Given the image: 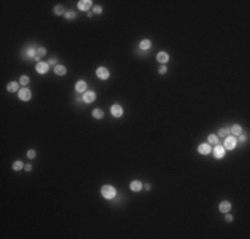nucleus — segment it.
Segmentation results:
<instances>
[{
	"instance_id": "obj_1",
	"label": "nucleus",
	"mask_w": 250,
	"mask_h": 239,
	"mask_svg": "<svg viewBox=\"0 0 250 239\" xmlns=\"http://www.w3.org/2000/svg\"><path fill=\"white\" fill-rule=\"evenodd\" d=\"M116 194H117V191H116V189L113 187V186L110 185H105L101 187V195H103L104 198L106 199H112L116 197Z\"/></svg>"
},
{
	"instance_id": "obj_2",
	"label": "nucleus",
	"mask_w": 250,
	"mask_h": 239,
	"mask_svg": "<svg viewBox=\"0 0 250 239\" xmlns=\"http://www.w3.org/2000/svg\"><path fill=\"white\" fill-rule=\"evenodd\" d=\"M31 97H32V93H31V90H29V89L22 88L19 90V98L22 101H29V100H31Z\"/></svg>"
},
{
	"instance_id": "obj_3",
	"label": "nucleus",
	"mask_w": 250,
	"mask_h": 239,
	"mask_svg": "<svg viewBox=\"0 0 250 239\" xmlns=\"http://www.w3.org/2000/svg\"><path fill=\"white\" fill-rule=\"evenodd\" d=\"M96 76L101 80H106L109 77V70L106 69V68H104V66H100V68H97V70H96Z\"/></svg>"
},
{
	"instance_id": "obj_4",
	"label": "nucleus",
	"mask_w": 250,
	"mask_h": 239,
	"mask_svg": "<svg viewBox=\"0 0 250 239\" xmlns=\"http://www.w3.org/2000/svg\"><path fill=\"white\" fill-rule=\"evenodd\" d=\"M213 154H214V157L216 158H222L224 157V155H225V148H224V146H222V145H216V148L213 149Z\"/></svg>"
},
{
	"instance_id": "obj_5",
	"label": "nucleus",
	"mask_w": 250,
	"mask_h": 239,
	"mask_svg": "<svg viewBox=\"0 0 250 239\" xmlns=\"http://www.w3.org/2000/svg\"><path fill=\"white\" fill-rule=\"evenodd\" d=\"M110 113H112L113 117L119 118V117L122 116V113H124V112H122V108L120 106V105L115 104V105H112V106H110Z\"/></svg>"
},
{
	"instance_id": "obj_6",
	"label": "nucleus",
	"mask_w": 250,
	"mask_h": 239,
	"mask_svg": "<svg viewBox=\"0 0 250 239\" xmlns=\"http://www.w3.org/2000/svg\"><path fill=\"white\" fill-rule=\"evenodd\" d=\"M235 144H237V140L234 137H226L225 140V146L224 148L228 149V150H233L235 148Z\"/></svg>"
},
{
	"instance_id": "obj_7",
	"label": "nucleus",
	"mask_w": 250,
	"mask_h": 239,
	"mask_svg": "<svg viewBox=\"0 0 250 239\" xmlns=\"http://www.w3.org/2000/svg\"><path fill=\"white\" fill-rule=\"evenodd\" d=\"M77 7H78V10L80 11H88L92 7V1L91 0H80Z\"/></svg>"
},
{
	"instance_id": "obj_8",
	"label": "nucleus",
	"mask_w": 250,
	"mask_h": 239,
	"mask_svg": "<svg viewBox=\"0 0 250 239\" xmlns=\"http://www.w3.org/2000/svg\"><path fill=\"white\" fill-rule=\"evenodd\" d=\"M83 100H84L87 104L93 102V101L96 100V93H94V92H85L84 96H83Z\"/></svg>"
},
{
	"instance_id": "obj_9",
	"label": "nucleus",
	"mask_w": 250,
	"mask_h": 239,
	"mask_svg": "<svg viewBox=\"0 0 250 239\" xmlns=\"http://www.w3.org/2000/svg\"><path fill=\"white\" fill-rule=\"evenodd\" d=\"M197 150L200 151L201 154H209L210 151H212V146L209 144H201Z\"/></svg>"
},
{
	"instance_id": "obj_10",
	"label": "nucleus",
	"mask_w": 250,
	"mask_h": 239,
	"mask_svg": "<svg viewBox=\"0 0 250 239\" xmlns=\"http://www.w3.org/2000/svg\"><path fill=\"white\" fill-rule=\"evenodd\" d=\"M230 209H231V203L230 202H228V201H224V202H221L219 203V211L221 213H229L230 211Z\"/></svg>"
},
{
	"instance_id": "obj_11",
	"label": "nucleus",
	"mask_w": 250,
	"mask_h": 239,
	"mask_svg": "<svg viewBox=\"0 0 250 239\" xmlns=\"http://www.w3.org/2000/svg\"><path fill=\"white\" fill-rule=\"evenodd\" d=\"M48 65H49L48 63H38V65H36V70H38L39 73H47L48 68H49Z\"/></svg>"
},
{
	"instance_id": "obj_12",
	"label": "nucleus",
	"mask_w": 250,
	"mask_h": 239,
	"mask_svg": "<svg viewBox=\"0 0 250 239\" xmlns=\"http://www.w3.org/2000/svg\"><path fill=\"white\" fill-rule=\"evenodd\" d=\"M157 61L161 64H165L169 61V55L166 53V52H160L158 55H157Z\"/></svg>"
},
{
	"instance_id": "obj_13",
	"label": "nucleus",
	"mask_w": 250,
	"mask_h": 239,
	"mask_svg": "<svg viewBox=\"0 0 250 239\" xmlns=\"http://www.w3.org/2000/svg\"><path fill=\"white\" fill-rule=\"evenodd\" d=\"M76 92H78V93H83V92H85V89H87V82L83 81V80H80V81L76 82Z\"/></svg>"
},
{
	"instance_id": "obj_14",
	"label": "nucleus",
	"mask_w": 250,
	"mask_h": 239,
	"mask_svg": "<svg viewBox=\"0 0 250 239\" xmlns=\"http://www.w3.org/2000/svg\"><path fill=\"white\" fill-rule=\"evenodd\" d=\"M142 189V183L140 181H132L131 182V190L132 191H140Z\"/></svg>"
},
{
	"instance_id": "obj_15",
	"label": "nucleus",
	"mask_w": 250,
	"mask_h": 239,
	"mask_svg": "<svg viewBox=\"0 0 250 239\" xmlns=\"http://www.w3.org/2000/svg\"><path fill=\"white\" fill-rule=\"evenodd\" d=\"M45 52H47L45 48H43V47L38 48V49H36V56H35V60H36V61H40L41 57L45 56Z\"/></svg>"
},
{
	"instance_id": "obj_16",
	"label": "nucleus",
	"mask_w": 250,
	"mask_h": 239,
	"mask_svg": "<svg viewBox=\"0 0 250 239\" xmlns=\"http://www.w3.org/2000/svg\"><path fill=\"white\" fill-rule=\"evenodd\" d=\"M17 89H19V82H16V81H12V82H10V84L7 85V90L11 92V93L16 92Z\"/></svg>"
},
{
	"instance_id": "obj_17",
	"label": "nucleus",
	"mask_w": 250,
	"mask_h": 239,
	"mask_svg": "<svg viewBox=\"0 0 250 239\" xmlns=\"http://www.w3.org/2000/svg\"><path fill=\"white\" fill-rule=\"evenodd\" d=\"M55 73L57 76H64L67 73V68L64 65H56L55 66Z\"/></svg>"
},
{
	"instance_id": "obj_18",
	"label": "nucleus",
	"mask_w": 250,
	"mask_h": 239,
	"mask_svg": "<svg viewBox=\"0 0 250 239\" xmlns=\"http://www.w3.org/2000/svg\"><path fill=\"white\" fill-rule=\"evenodd\" d=\"M230 133H231V134H234V135H240L241 133H242V128H241V126L238 125V124H235V125L231 126Z\"/></svg>"
},
{
	"instance_id": "obj_19",
	"label": "nucleus",
	"mask_w": 250,
	"mask_h": 239,
	"mask_svg": "<svg viewBox=\"0 0 250 239\" xmlns=\"http://www.w3.org/2000/svg\"><path fill=\"white\" fill-rule=\"evenodd\" d=\"M208 141H209V145H218V135L209 134L208 135Z\"/></svg>"
},
{
	"instance_id": "obj_20",
	"label": "nucleus",
	"mask_w": 250,
	"mask_h": 239,
	"mask_svg": "<svg viewBox=\"0 0 250 239\" xmlns=\"http://www.w3.org/2000/svg\"><path fill=\"white\" fill-rule=\"evenodd\" d=\"M92 116H93L96 119H101L104 117V112L101 109H94L93 112H92Z\"/></svg>"
},
{
	"instance_id": "obj_21",
	"label": "nucleus",
	"mask_w": 250,
	"mask_h": 239,
	"mask_svg": "<svg viewBox=\"0 0 250 239\" xmlns=\"http://www.w3.org/2000/svg\"><path fill=\"white\" fill-rule=\"evenodd\" d=\"M150 45H152V43H150V40H142L140 43V49L142 50H147L150 48Z\"/></svg>"
},
{
	"instance_id": "obj_22",
	"label": "nucleus",
	"mask_w": 250,
	"mask_h": 239,
	"mask_svg": "<svg viewBox=\"0 0 250 239\" xmlns=\"http://www.w3.org/2000/svg\"><path fill=\"white\" fill-rule=\"evenodd\" d=\"M12 169L15 170V171H20V170L23 169V162L22 161H15L12 165Z\"/></svg>"
},
{
	"instance_id": "obj_23",
	"label": "nucleus",
	"mask_w": 250,
	"mask_h": 239,
	"mask_svg": "<svg viewBox=\"0 0 250 239\" xmlns=\"http://www.w3.org/2000/svg\"><path fill=\"white\" fill-rule=\"evenodd\" d=\"M27 56H28L29 59H35V56H36V49H35V48H29V49L27 50Z\"/></svg>"
},
{
	"instance_id": "obj_24",
	"label": "nucleus",
	"mask_w": 250,
	"mask_h": 239,
	"mask_svg": "<svg viewBox=\"0 0 250 239\" xmlns=\"http://www.w3.org/2000/svg\"><path fill=\"white\" fill-rule=\"evenodd\" d=\"M20 84H22L23 86L28 85L29 84V77L28 76H22V79H20Z\"/></svg>"
},
{
	"instance_id": "obj_25",
	"label": "nucleus",
	"mask_w": 250,
	"mask_h": 239,
	"mask_svg": "<svg viewBox=\"0 0 250 239\" xmlns=\"http://www.w3.org/2000/svg\"><path fill=\"white\" fill-rule=\"evenodd\" d=\"M55 13H56V15H63V13H64V8H63V6L55 7Z\"/></svg>"
},
{
	"instance_id": "obj_26",
	"label": "nucleus",
	"mask_w": 250,
	"mask_h": 239,
	"mask_svg": "<svg viewBox=\"0 0 250 239\" xmlns=\"http://www.w3.org/2000/svg\"><path fill=\"white\" fill-rule=\"evenodd\" d=\"M101 12H103V7H100V6H94L93 7V13H96V15H100Z\"/></svg>"
},
{
	"instance_id": "obj_27",
	"label": "nucleus",
	"mask_w": 250,
	"mask_h": 239,
	"mask_svg": "<svg viewBox=\"0 0 250 239\" xmlns=\"http://www.w3.org/2000/svg\"><path fill=\"white\" fill-rule=\"evenodd\" d=\"M64 16H65L67 19H69V20H71V19H75V17H76V13L71 11V12H67V13H64Z\"/></svg>"
},
{
	"instance_id": "obj_28",
	"label": "nucleus",
	"mask_w": 250,
	"mask_h": 239,
	"mask_svg": "<svg viewBox=\"0 0 250 239\" xmlns=\"http://www.w3.org/2000/svg\"><path fill=\"white\" fill-rule=\"evenodd\" d=\"M228 133H230V130H229V129H221L218 132V135H221V137H226V135H228Z\"/></svg>"
},
{
	"instance_id": "obj_29",
	"label": "nucleus",
	"mask_w": 250,
	"mask_h": 239,
	"mask_svg": "<svg viewBox=\"0 0 250 239\" xmlns=\"http://www.w3.org/2000/svg\"><path fill=\"white\" fill-rule=\"evenodd\" d=\"M27 157L31 158V160H32V158H35V157H36V151L32 150V149H31V150H28V151H27Z\"/></svg>"
},
{
	"instance_id": "obj_30",
	"label": "nucleus",
	"mask_w": 250,
	"mask_h": 239,
	"mask_svg": "<svg viewBox=\"0 0 250 239\" xmlns=\"http://www.w3.org/2000/svg\"><path fill=\"white\" fill-rule=\"evenodd\" d=\"M226 214H228V213H226ZM225 220H226V222H231V220H233V215L228 214V215L225 217Z\"/></svg>"
},
{
	"instance_id": "obj_31",
	"label": "nucleus",
	"mask_w": 250,
	"mask_h": 239,
	"mask_svg": "<svg viewBox=\"0 0 250 239\" xmlns=\"http://www.w3.org/2000/svg\"><path fill=\"white\" fill-rule=\"evenodd\" d=\"M166 70H168L166 69V66H161V68L158 69V72L161 73V75H164V73H166Z\"/></svg>"
},
{
	"instance_id": "obj_32",
	"label": "nucleus",
	"mask_w": 250,
	"mask_h": 239,
	"mask_svg": "<svg viewBox=\"0 0 250 239\" xmlns=\"http://www.w3.org/2000/svg\"><path fill=\"white\" fill-rule=\"evenodd\" d=\"M246 141V135H242V133L240 134V142H245Z\"/></svg>"
},
{
	"instance_id": "obj_33",
	"label": "nucleus",
	"mask_w": 250,
	"mask_h": 239,
	"mask_svg": "<svg viewBox=\"0 0 250 239\" xmlns=\"http://www.w3.org/2000/svg\"><path fill=\"white\" fill-rule=\"evenodd\" d=\"M49 65H55V64H56V59H52V60H49Z\"/></svg>"
},
{
	"instance_id": "obj_34",
	"label": "nucleus",
	"mask_w": 250,
	"mask_h": 239,
	"mask_svg": "<svg viewBox=\"0 0 250 239\" xmlns=\"http://www.w3.org/2000/svg\"><path fill=\"white\" fill-rule=\"evenodd\" d=\"M24 169L27 170V171H31V170H32V166H31V165H27V166H25Z\"/></svg>"
},
{
	"instance_id": "obj_35",
	"label": "nucleus",
	"mask_w": 250,
	"mask_h": 239,
	"mask_svg": "<svg viewBox=\"0 0 250 239\" xmlns=\"http://www.w3.org/2000/svg\"><path fill=\"white\" fill-rule=\"evenodd\" d=\"M145 189H147V190H150V185H145Z\"/></svg>"
}]
</instances>
